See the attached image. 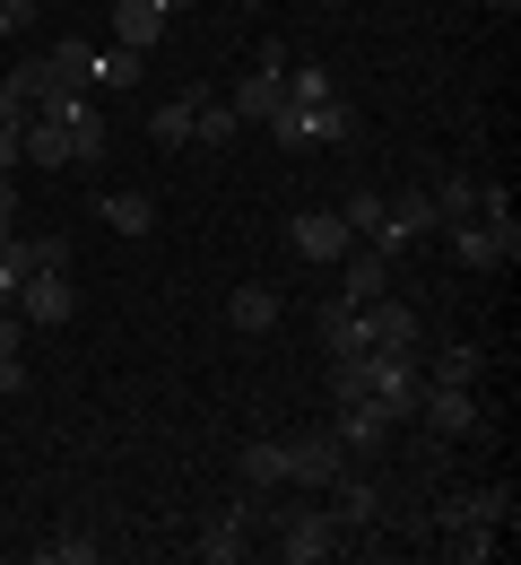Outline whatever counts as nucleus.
I'll list each match as a JSON object with an SVG mask.
<instances>
[{"label": "nucleus", "instance_id": "nucleus-1", "mask_svg": "<svg viewBox=\"0 0 521 565\" xmlns=\"http://www.w3.org/2000/svg\"><path fill=\"white\" fill-rule=\"evenodd\" d=\"M452 262L460 270H513L521 262V217L513 210H478L452 226Z\"/></svg>", "mask_w": 521, "mask_h": 565}, {"label": "nucleus", "instance_id": "nucleus-2", "mask_svg": "<svg viewBox=\"0 0 521 565\" xmlns=\"http://www.w3.org/2000/svg\"><path fill=\"white\" fill-rule=\"evenodd\" d=\"M35 270H70V235H18V226H0V305H18V287Z\"/></svg>", "mask_w": 521, "mask_h": 565}, {"label": "nucleus", "instance_id": "nucleus-3", "mask_svg": "<svg viewBox=\"0 0 521 565\" xmlns=\"http://www.w3.org/2000/svg\"><path fill=\"white\" fill-rule=\"evenodd\" d=\"M339 548H348V531L330 522V504H322V513H313V504H287V513H279V557H296V565H330Z\"/></svg>", "mask_w": 521, "mask_h": 565}, {"label": "nucleus", "instance_id": "nucleus-4", "mask_svg": "<svg viewBox=\"0 0 521 565\" xmlns=\"http://www.w3.org/2000/svg\"><path fill=\"white\" fill-rule=\"evenodd\" d=\"M35 114L70 131V166H105V114L87 105V87H53V96H44Z\"/></svg>", "mask_w": 521, "mask_h": 565}, {"label": "nucleus", "instance_id": "nucleus-5", "mask_svg": "<svg viewBox=\"0 0 521 565\" xmlns=\"http://www.w3.org/2000/svg\"><path fill=\"white\" fill-rule=\"evenodd\" d=\"M417 235H435V201H426V192H400V201H382V217H373L366 244L382 253V262H400Z\"/></svg>", "mask_w": 521, "mask_h": 565}, {"label": "nucleus", "instance_id": "nucleus-6", "mask_svg": "<svg viewBox=\"0 0 521 565\" xmlns=\"http://www.w3.org/2000/svg\"><path fill=\"white\" fill-rule=\"evenodd\" d=\"M460 522H487V531H504V522H513V488H478V495H435V504H426V531H460Z\"/></svg>", "mask_w": 521, "mask_h": 565}, {"label": "nucleus", "instance_id": "nucleus-7", "mask_svg": "<svg viewBox=\"0 0 521 565\" xmlns=\"http://www.w3.org/2000/svg\"><path fill=\"white\" fill-rule=\"evenodd\" d=\"M252 531H261V504L243 495V504L209 513V531H200V557H209V565H243V557H252Z\"/></svg>", "mask_w": 521, "mask_h": 565}, {"label": "nucleus", "instance_id": "nucleus-8", "mask_svg": "<svg viewBox=\"0 0 521 565\" xmlns=\"http://www.w3.org/2000/svg\"><path fill=\"white\" fill-rule=\"evenodd\" d=\"M279 452H287V479H296V488H330V479L348 470V444H339V435H287Z\"/></svg>", "mask_w": 521, "mask_h": 565}, {"label": "nucleus", "instance_id": "nucleus-9", "mask_svg": "<svg viewBox=\"0 0 521 565\" xmlns=\"http://www.w3.org/2000/svg\"><path fill=\"white\" fill-rule=\"evenodd\" d=\"M287 244H296L304 262H339L357 235H348V217H339V210H296V217H287Z\"/></svg>", "mask_w": 521, "mask_h": 565}, {"label": "nucleus", "instance_id": "nucleus-10", "mask_svg": "<svg viewBox=\"0 0 521 565\" xmlns=\"http://www.w3.org/2000/svg\"><path fill=\"white\" fill-rule=\"evenodd\" d=\"M18 313H26V322H44V331H53V322H70V313H78L70 270H35V279L18 287Z\"/></svg>", "mask_w": 521, "mask_h": 565}, {"label": "nucleus", "instance_id": "nucleus-11", "mask_svg": "<svg viewBox=\"0 0 521 565\" xmlns=\"http://www.w3.org/2000/svg\"><path fill=\"white\" fill-rule=\"evenodd\" d=\"M373 296H391V262H382V253H357V244H348V253H339V305H373Z\"/></svg>", "mask_w": 521, "mask_h": 565}, {"label": "nucleus", "instance_id": "nucleus-12", "mask_svg": "<svg viewBox=\"0 0 521 565\" xmlns=\"http://www.w3.org/2000/svg\"><path fill=\"white\" fill-rule=\"evenodd\" d=\"M279 313H287V305H279V287H235V296H226V331H243V340H261V331H279Z\"/></svg>", "mask_w": 521, "mask_h": 565}, {"label": "nucleus", "instance_id": "nucleus-13", "mask_svg": "<svg viewBox=\"0 0 521 565\" xmlns=\"http://www.w3.org/2000/svg\"><path fill=\"white\" fill-rule=\"evenodd\" d=\"M417 409L435 418V435H478V401H469V383H426Z\"/></svg>", "mask_w": 521, "mask_h": 565}, {"label": "nucleus", "instance_id": "nucleus-14", "mask_svg": "<svg viewBox=\"0 0 521 565\" xmlns=\"http://www.w3.org/2000/svg\"><path fill=\"white\" fill-rule=\"evenodd\" d=\"M174 18H165V0H113V44H131V53H156V35H165Z\"/></svg>", "mask_w": 521, "mask_h": 565}, {"label": "nucleus", "instance_id": "nucleus-15", "mask_svg": "<svg viewBox=\"0 0 521 565\" xmlns=\"http://www.w3.org/2000/svg\"><path fill=\"white\" fill-rule=\"evenodd\" d=\"M330 435H339L348 452H373V444L391 435V409H382V401H339V418H330Z\"/></svg>", "mask_w": 521, "mask_h": 565}, {"label": "nucleus", "instance_id": "nucleus-16", "mask_svg": "<svg viewBox=\"0 0 521 565\" xmlns=\"http://www.w3.org/2000/svg\"><path fill=\"white\" fill-rule=\"evenodd\" d=\"M330 488H339V495H330V522H339V531H373V522H382V495H373L357 470H339Z\"/></svg>", "mask_w": 521, "mask_h": 565}, {"label": "nucleus", "instance_id": "nucleus-17", "mask_svg": "<svg viewBox=\"0 0 521 565\" xmlns=\"http://www.w3.org/2000/svg\"><path fill=\"white\" fill-rule=\"evenodd\" d=\"M235 479L261 495V488H287V452L279 444H243V461H235Z\"/></svg>", "mask_w": 521, "mask_h": 565}, {"label": "nucleus", "instance_id": "nucleus-18", "mask_svg": "<svg viewBox=\"0 0 521 565\" xmlns=\"http://www.w3.org/2000/svg\"><path fill=\"white\" fill-rule=\"evenodd\" d=\"M426 201H435V226H460V217H478V174H444Z\"/></svg>", "mask_w": 521, "mask_h": 565}, {"label": "nucleus", "instance_id": "nucleus-19", "mask_svg": "<svg viewBox=\"0 0 521 565\" xmlns=\"http://www.w3.org/2000/svg\"><path fill=\"white\" fill-rule=\"evenodd\" d=\"M26 166H44V174H53V166H70V131H62V122H44V114H26Z\"/></svg>", "mask_w": 521, "mask_h": 565}, {"label": "nucleus", "instance_id": "nucleus-20", "mask_svg": "<svg viewBox=\"0 0 521 565\" xmlns=\"http://www.w3.org/2000/svg\"><path fill=\"white\" fill-rule=\"evenodd\" d=\"M96 217H105L113 235H149V226H156V210L140 201V192H105V201H96Z\"/></svg>", "mask_w": 521, "mask_h": 565}, {"label": "nucleus", "instance_id": "nucleus-21", "mask_svg": "<svg viewBox=\"0 0 521 565\" xmlns=\"http://www.w3.org/2000/svg\"><path fill=\"white\" fill-rule=\"evenodd\" d=\"M444 540H452V565H496L504 557V540H496L487 522H460V531H444Z\"/></svg>", "mask_w": 521, "mask_h": 565}, {"label": "nucleus", "instance_id": "nucleus-22", "mask_svg": "<svg viewBox=\"0 0 521 565\" xmlns=\"http://www.w3.org/2000/svg\"><path fill=\"white\" fill-rule=\"evenodd\" d=\"M261 131H270L279 148H313V105H296V96H279V114H270Z\"/></svg>", "mask_w": 521, "mask_h": 565}, {"label": "nucleus", "instance_id": "nucleus-23", "mask_svg": "<svg viewBox=\"0 0 521 565\" xmlns=\"http://www.w3.org/2000/svg\"><path fill=\"white\" fill-rule=\"evenodd\" d=\"M192 114H200V96H174V105H156L149 140H156V148H183V140H192Z\"/></svg>", "mask_w": 521, "mask_h": 565}, {"label": "nucleus", "instance_id": "nucleus-24", "mask_svg": "<svg viewBox=\"0 0 521 565\" xmlns=\"http://www.w3.org/2000/svg\"><path fill=\"white\" fill-rule=\"evenodd\" d=\"M140 71H149V53H131V44H113V53H96V87H140Z\"/></svg>", "mask_w": 521, "mask_h": 565}, {"label": "nucleus", "instance_id": "nucleus-25", "mask_svg": "<svg viewBox=\"0 0 521 565\" xmlns=\"http://www.w3.org/2000/svg\"><path fill=\"white\" fill-rule=\"evenodd\" d=\"M235 131H243V122H235V105H209V96H200V114H192V140H200V148H226Z\"/></svg>", "mask_w": 521, "mask_h": 565}, {"label": "nucleus", "instance_id": "nucleus-26", "mask_svg": "<svg viewBox=\"0 0 521 565\" xmlns=\"http://www.w3.org/2000/svg\"><path fill=\"white\" fill-rule=\"evenodd\" d=\"M478 365H487V356L469 349V340H452V349H435V374H426V383H478Z\"/></svg>", "mask_w": 521, "mask_h": 565}, {"label": "nucleus", "instance_id": "nucleus-27", "mask_svg": "<svg viewBox=\"0 0 521 565\" xmlns=\"http://www.w3.org/2000/svg\"><path fill=\"white\" fill-rule=\"evenodd\" d=\"M287 96H296V105H330V96H339V78L322 71V62H296V71H287Z\"/></svg>", "mask_w": 521, "mask_h": 565}, {"label": "nucleus", "instance_id": "nucleus-28", "mask_svg": "<svg viewBox=\"0 0 521 565\" xmlns=\"http://www.w3.org/2000/svg\"><path fill=\"white\" fill-rule=\"evenodd\" d=\"M35 565H96V540H87V531H53V540L35 548Z\"/></svg>", "mask_w": 521, "mask_h": 565}, {"label": "nucleus", "instance_id": "nucleus-29", "mask_svg": "<svg viewBox=\"0 0 521 565\" xmlns=\"http://www.w3.org/2000/svg\"><path fill=\"white\" fill-rule=\"evenodd\" d=\"M339 217H348V235H373V217H382V192H357V201H339Z\"/></svg>", "mask_w": 521, "mask_h": 565}, {"label": "nucleus", "instance_id": "nucleus-30", "mask_svg": "<svg viewBox=\"0 0 521 565\" xmlns=\"http://www.w3.org/2000/svg\"><path fill=\"white\" fill-rule=\"evenodd\" d=\"M26 166V122H0V174H18Z\"/></svg>", "mask_w": 521, "mask_h": 565}, {"label": "nucleus", "instance_id": "nucleus-31", "mask_svg": "<svg viewBox=\"0 0 521 565\" xmlns=\"http://www.w3.org/2000/svg\"><path fill=\"white\" fill-rule=\"evenodd\" d=\"M26 349V313H18V305H0V356H18Z\"/></svg>", "mask_w": 521, "mask_h": 565}, {"label": "nucleus", "instance_id": "nucleus-32", "mask_svg": "<svg viewBox=\"0 0 521 565\" xmlns=\"http://www.w3.org/2000/svg\"><path fill=\"white\" fill-rule=\"evenodd\" d=\"M35 26V0H0V35H26Z\"/></svg>", "mask_w": 521, "mask_h": 565}, {"label": "nucleus", "instance_id": "nucleus-33", "mask_svg": "<svg viewBox=\"0 0 521 565\" xmlns=\"http://www.w3.org/2000/svg\"><path fill=\"white\" fill-rule=\"evenodd\" d=\"M26 114H35V105H26V96H18L9 78H0V122H26Z\"/></svg>", "mask_w": 521, "mask_h": 565}, {"label": "nucleus", "instance_id": "nucleus-34", "mask_svg": "<svg viewBox=\"0 0 521 565\" xmlns=\"http://www.w3.org/2000/svg\"><path fill=\"white\" fill-rule=\"evenodd\" d=\"M0 226H18V183L0 174Z\"/></svg>", "mask_w": 521, "mask_h": 565}, {"label": "nucleus", "instance_id": "nucleus-35", "mask_svg": "<svg viewBox=\"0 0 521 565\" xmlns=\"http://www.w3.org/2000/svg\"><path fill=\"white\" fill-rule=\"evenodd\" d=\"M183 9H200V0H165V18H183Z\"/></svg>", "mask_w": 521, "mask_h": 565}, {"label": "nucleus", "instance_id": "nucleus-36", "mask_svg": "<svg viewBox=\"0 0 521 565\" xmlns=\"http://www.w3.org/2000/svg\"><path fill=\"white\" fill-rule=\"evenodd\" d=\"M487 9H496V18H513V9H521V0H487Z\"/></svg>", "mask_w": 521, "mask_h": 565}, {"label": "nucleus", "instance_id": "nucleus-37", "mask_svg": "<svg viewBox=\"0 0 521 565\" xmlns=\"http://www.w3.org/2000/svg\"><path fill=\"white\" fill-rule=\"evenodd\" d=\"M235 9H261V0H235Z\"/></svg>", "mask_w": 521, "mask_h": 565}]
</instances>
